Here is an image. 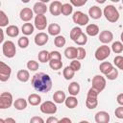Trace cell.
Masks as SVG:
<instances>
[{
    "label": "cell",
    "instance_id": "1",
    "mask_svg": "<svg viewBox=\"0 0 123 123\" xmlns=\"http://www.w3.org/2000/svg\"><path fill=\"white\" fill-rule=\"evenodd\" d=\"M31 83L33 87L38 92L46 93L52 88V79L46 73L40 72L35 74L32 78Z\"/></svg>",
    "mask_w": 123,
    "mask_h": 123
},
{
    "label": "cell",
    "instance_id": "2",
    "mask_svg": "<svg viewBox=\"0 0 123 123\" xmlns=\"http://www.w3.org/2000/svg\"><path fill=\"white\" fill-rule=\"evenodd\" d=\"M99 91L96 90L93 87H90L86 94V106L89 110H94L98 105V95Z\"/></svg>",
    "mask_w": 123,
    "mask_h": 123
},
{
    "label": "cell",
    "instance_id": "3",
    "mask_svg": "<svg viewBox=\"0 0 123 123\" xmlns=\"http://www.w3.org/2000/svg\"><path fill=\"white\" fill-rule=\"evenodd\" d=\"M103 13L105 15V18L111 23H115L119 19V12L117 9L112 5H108L104 8Z\"/></svg>",
    "mask_w": 123,
    "mask_h": 123
},
{
    "label": "cell",
    "instance_id": "4",
    "mask_svg": "<svg viewBox=\"0 0 123 123\" xmlns=\"http://www.w3.org/2000/svg\"><path fill=\"white\" fill-rule=\"evenodd\" d=\"M2 52L7 58H13L16 54V48L12 41L7 40L2 44Z\"/></svg>",
    "mask_w": 123,
    "mask_h": 123
},
{
    "label": "cell",
    "instance_id": "5",
    "mask_svg": "<svg viewBox=\"0 0 123 123\" xmlns=\"http://www.w3.org/2000/svg\"><path fill=\"white\" fill-rule=\"evenodd\" d=\"M110 55H111V48L107 44H103L100 47H98L95 51V54H94L95 59L97 61H100V62L105 61L107 58L110 57Z\"/></svg>",
    "mask_w": 123,
    "mask_h": 123
},
{
    "label": "cell",
    "instance_id": "6",
    "mask_svg": "<svg viewBox=\"0 0 123 123\" xmlns=\"http://www.w3.org/2000/svg\"><path fill=\"white\" fill-rule=\"evenodd\" d=\"M72 19H73L74 23H76L77 25H80V26H85L89 21L88 15H86L85 12H83L81 11L75 12L72 15Z\"/></svg>",
    "mask_w": 123,
    "mask_h": 123
},
{
    "label": "cell",
    "instance_id": "7",
    "mask_svg": "<svg viewBox=\"0 0 123 123\" xmlns=\"http://www.w3.org/2000/svg\"><path fill=\"white\" fill-rule=\"evenodd\" d=\"M40 111L45 114H54L57 112V106L55 102L45 101L40 105Z\"/></svg>",
    "mask_w": 123,
    "mask_h": 123
},
{
    "label": "cell",
    "instance_id": "8",
    "mask_svg": "<svg viewBox=\"0 0 123 123\" xmlns=\"http://www.w3.org/2000/svg\"><path fill=\"white\" fill-rule=\"evenodd\" d=\"M91 87L95 88L99 92L104 90V88L106 87V79H105V77H103L102 75H95L92 78V86Z\"/></svg>",
    "mask_w": 123,
    "mask_h": 123
},
{
    "label": "cell",
    "instance_id": "9",
    "mask_svg": "<svg viewBox=\"0 0 123 123\" xmlns=\"http://www.w3.org/2000/svg\"><path fill=\"white\" fill-rule=\"evenodd\" d=\"M12 105V95L10 92H2L0 94V109H8Z\"/></svg>",
    "mask_w": 123,
    "mask_h": 123
},
{
    "label": "cell",
    "instance_id": "10",
    "mask_svg": "<svg viewBox=\"0 0 123 123\" xmlns=\"http://www.w3.org/2000/svg\"><path fill=\"white\" fill-rule=\"evenodd\" d=\"M12 74V69L11 67L6 64L5 62H0V81L1 82H6L10 79Z\"/></svg>",
    "mask_w": 123,
    "mask_h": 123
},
{
    "label": "cell",
    "instance_id": "11",
    "mask_svg": "<svg viewBox=\"0 0 123 123\" xmlns=\"http://www.w3.org/2000/svg\"><path fill=\"white\" fill-rule=\"evenodd\" d=\"M35 27L39 30V31H42L46 28L47 26V18L44 14H38V15H36L35 17Z\"/></svg>",
    "mask_w": 123,
    "mask_h": 123
},
{
    "label": "cell",
    "instance_id": "12",
    "mask_svg": "<svg viewBox=\"0 0 123 123\" xmlns=\"http://www.w3.org/2000/svg\"><path fill=\"white\" fill-rule=\"evenodd\" d=\"M19 16H20V19L22 21H25L28 23L34 16V11L31 10V8H23L20 11Z\"/></svg>",
    "mask_w": 123,
    "mask_h": 123
},
{
    "label": "cell",
    "instance_id": "13",
    "mask_svg": "<svg viewBox=\"0 0 123 123\" xmlns=\"http://www.w3.org/2000/svg\"><path fill=\"white\" fill-rule=\"evenodd\" d=\"M62 4L60 1H53L49 6V11L52 15L58 16L62 13Z\"/></svg>",
    "mask_w": 123,
    "mask_h": 123
},
{
    "label": "cell",
    "instance_id": "14",
    "mask_svg": "<svg viewBox=\"0 0 123 123\" xmlns=\"http://www.w3.org/2000/svg\"><path fill=\"white\" fill-rule=\"evenodd\" d=\"M48 39H49V37L46 33H43V32H40L38 34L36 35L34 40H35V43L37 45V46H43L45 45L47 42H48Z\"/></svg>",
    "mask_w": 123,
    "mask_h": 123
},
{
    "label": "cell",
    "instance_id": "15",
    "mask_svg": "<svg viewBox=\"0 0 123 123\" xmlns=\"http://www.w3.org/2000/svg\"><path fill=\"white\" fill-rule=\"evenodd\" d=\"M112 39H113V34L109 30L102 31L100 33V35H99V40L104 44L110 43Z\"/></svg>",
    "mask_w": 123,
    "mask_h": 123
},
{
    "label": "cell",
    "instance_id": "16",
    "mask_svg": "<svg viewBox=\"0 0 123 123\" xmlns=\"http://www.w3.org/2000/svg\"><path fill=\"white\" fill-rule=\"evenodd\" d=\"M94 119H95L96 123H109L110 114L105 111H101L96 112V114L94 116Z\"/></svg>",
    "mask_w": 123,
    "mask_h": 123
},
{
    "label": "cell",
    "instance_id": "17",
    "mask_svg": "<svg viewBox=\"0 0 123 123\" xmlns=\"http://www.w3.org/2000/svg\"><path fill=\"white\" fill-rule=\"evenodd\" d=\"M102 10L101 8H99L98 6H91L88 9V15L92 18V19H99L102 16Z\"/></svg>",
    "mask_w": 123,
    "mask_h": 123
},
{
    "label": "cell",
    "instance_id": "18",
    "mask_svg": "<svg viewBox=\"0 0 123 123\" xmlns=\"http://www.w3.org/2000/svg\"><path fill=\"white\" fill-rule=\"evenodd\" d=\"M33 11L34 12L38 15V14H44L46 12H47V6L42 3L41 1H38V2H36L34 7H33Z\"/></svg>",
    "mask_w": 123,
    "mask_h": 123
},
{
    "label": "cell",
    "instance_id": "19",
    "mask_svg": "<svg viewBox=\"0 0 123 123\" xmlns=\"http://www.w3.org/2000/svg\"><path fill=\"white\" fill-rule=\"evenodd\" d=\"M65 99H66V96L62 90H57L53 94V100L56 104H62L65 101Z\"/></svg>",
    "mask_w": 123,
    "mask_h": 123
},
{
    "label": "cell",
    "instance_id": "20",
    "mask_svg": "<svg viewBox=\"0 0 123 123\" xmlns=\"http://www.w3.org/2000/svg\"><path fill=\"white\" fill-rule=\"evenodd\" d=\"M100 30H99V27L96 25V24H88L86 28V35L90 36V37H95L99 34Z\"/></svg>",
    "mask_w": 123,
    "mask_h": 123
},
{
    "label": "cell",
    "instance_id": "21",
    "mask_svg": "<svg viewBox=\"0 0 123 123\" xmlns=\"http://www.w3.org/2000/svg\"><path fill=\"white\" fill-rule=\"evenodd\" d=\"M99 69H100L101 73H103L106 76L107 74H109L113 69V65L111 62H103L102 63H100Z\"/></svg>",
    "mask_w": 123,
    "mask_h": 123
},
{
    "label": "cell",
    "instance_id": "22",
    "mask_svg": "<svg viewBox=\"0 0 123 123\" xmlns=\"http://www.w3.org/2000/svg\"><path fill=\"white\" fill-rule=\"evenodd\" d=\"M16 78L18 81L22 82V83H26L29 81L30 79V74H29V71L28 70H25V69H20L17 74H16Z\"/></svg>",
    "mask_w": 123,
    "mask_h": 123
},
{
    "label": "cell",
    "instance_id": "23",
    "mask_svg": "<svg viewBox=\"0 0 123 123\" xmlns=\"http://www.w3.org/2000/svg\"><path fill=\"white\" fill-rule=\"evenodd\" d=\"M67 89H68V92L71 96H76L80 92V85L77 82H72L69 84Z\"/></svg>",
    "mask_w": 123,
    "mask_h": 123
},
{
    "label": "cell",
    "instance_id": "24",
    "mask_svg": "<svg viewBox=\"0 0 123 123\" xmlns=\"http://www.w3.org/2000/svg\"><path fill=\"white\" fill-rule=\"evenodd\" d=\"M64 56L67 59H70V60L77 59V48L76 47H73V46L67 47L64 50Z\"/></svg>",
    "mask_w": 123,
    "mask_h": 123
},
{
    "label": "cell",
    "instance_id": "25",
    "mask_svg": "<svg viewBox=\"0 0 123 123\" xmlns=\"http://www.w3.org/2000/svg\"><path fill=\"white\" fill-rule=\"evenodd\" d=\"M47 31H48V34L51 35V36H59V34L61 33V26L57 23H52L48 26L47 28Z\"/></svg>",
    "mask_w": 123,
    "mask_h": 123
},
{
    "label": "cell",
    "instance_id": "26",
    "mask_svg": "<svg viewBox=\"0 0 123 123\" xmlns=\"http://www.w3.org/2000/svg\"><path fill=\"white\" fill-rule=\"evenodd\" d=\"M6 34L10 37H15L19 34V29L16 25H10L6 29Z\"/></svg>",
    "mask_w": 123,
    "mask_h": 123
},
{
    "label": "cell",
    "instance_id": "27",
    "mask_svg": "<svg viewBox=\"0 0 123 123\" xmlns=\"http://www.w3.org/2000/svg\"><path fill=\"white\" fill-rule=\"evenodd\" d=\"M27 101L24 98H18L13 102V107L17 110V111H23L27 108Z\"/></svg>",
    "mask_w": 123,
    "mask_h": 123
},
{
    "label": "cell",
    "instance_id": "28",
    "mask_svg": "<svg viewBox=\"0 0 123 123\" xmlns=\"http://www.w3.org/2000/svg\"><path fill=\"white\" fill-rule=\"evenodd\" d=\"M28 103L31 106H37L41 103V97L37 93L30 94L28 97Z\"/></svg>",
    "mask_w": 123,
    "mask_h": 123
},
{
    "label": "cell",
    "instance_id": "29",
    "mask_svg": "<svg viewBox=\"0 0 123 123\" xmlns=\"http://www.w3.org/2000/svg\"><path fill=\"white\" fill-rule=\"evenodd\" d=\"M34 29H35L34 25H33L32 23H29V22H28V23H24V24L22 25V27H21V32H22L25 36H30V35L33 34Z\"/></svg>",
    "mask_w": 123,
    "mask_h": 123
},
{
    "label": "cell",
    "instance_id": "30",
    "mask_svg": "<svg viewBox=\"0 0 123 123\" xmlns=\"http://www.w3.org/2000/svg\"><path fill=\"white\" fill-rule=\"evenodd\" d=\"M64 104H65V106L67 108L74 109V108H76L78 106V100H77V98L75 96H69V97H67L65 99Z\"/></svg>",
    "mask_w": 123,
    "mask_h": 123
},
{
    "label": "cell",
    "instance_id": "31",
    "mask_svg": "<svg viewBox=\"0 0 123 123\" xmlns=\"http://www.w3.org/2000/svg\"><path fill=\"white\" fill-rule=\"evenodd\" d=\"M62 75H63L65 80H71L74 77V75H75V71L68 65V66L64 67V69L62 71Z\"/></svg>",
    "mask_w": 123,
    "mask_h": 123
},
{
    "label": "cell",
    "instance_id": "32",
    "mask_svg": "<svg viewBox=\"0 0 123 123\" xmlns=\"http://www.w3.org/2000/svg\"><path fill=\"white\" fill-rule=\"evenodd\" d=\"M73 12V6L70 4V3H64L62 4V13L65 16L67 15H70Z\"/></svg>",
    "mask_w": 123,
    "mask_h": 123
},
{
    "label": "cell",
    "instance_id": "33",
    "mask_svg": "<svg viewBox=\"0 0 123 123\" xmlns=\"http://www.w3.org/2000/svg\"><path fill=\"white\" fill-rule=\"evenodd\" d=\"M83 33V31H82V29L80 28V27H74V28H72V30L70 31V38L73 40V41H75L79 37H80V35Z\"/></svg>",
    "mask_w": 123,
    "mask_h": 123
},
{
    "label": "cell",
    "instance_id": "34",
    "mask_svg": "<svg viewBox=\"0 0 123 123\" xmlns=\"http://www.w3.org/2000/svg\"><path fill=\"white\" fill-rule=\"evenodd\" d=\"M65 43H66V39L63 36H57L54 38V44L59 48L63 47L65 45Z\"/></svg>",
    "mask_w": 123,
    "mask_h": 123
},
{
    "label": "cell",
    "instance_id": "35",
    "mask_svg": "<svg viewBox=\"0 0 123 123\" xmlns=\"http://www.w3.org/2000/svg\"><path fill=\"white\" fill-rule=\"evenodd\" d=\"M37 58H38V61H39L40 62H49V52L46 51V50H41V51L38 52Z\"/></svg>",
    "mask_w": 123,
    "mask_h": 123
},
{
    "label": "cell",
    "instance_id": "36",
    "mask_svg": "<svg viewBox=\"0 0 123 123\" xmlns=\"http://www.w3.org/2000/svg\"><path fill=\"white\" fill-rule=\"evenodd\" d=\"M111 50L115 54H120L123 51V43L120 41H115L111 44Z\"/></svg>",
    "mask_w": 123,
    "mask_h": 123
},
{
    "label": "cell",
    "instance_id": "37",
    "mask_svg": "<svg viewBox=\"0 0 123 123\" xmlns=\"http://www.w3.org/2000/svg\"><path fill=\"white\" fill-rule=\"evenodd\" d=\"M17 44L20 48L22 49H25L29 46V38L27 37H21L18 38V41H17Z\"/></svg>",
    "mask_w": 123,
    "mask_h": 123
},
{
    "label": "cell",
    "instance_id": "38",
    "mask_svg": "<svg viewBox=\"0 0 123 123\" xmlns=\"http://www.w3.org/2000/svg\"><path fill=\"white\" fill-rule=\"evenodd\" d=\"M74 42H75L76 44L80 45V46L85 45V44L87 42V37H86V35L85 33H82V34L80 35V37H79Z\"/></svg>",
    "mask_w": 123,
    "mask_h": 123
},
{
    "label": "cell",
    "instance_id": "39",
    "mask_svg": "<svg viewBox=\"0 0 123 123\" xmlns=\"http://www.w3.org/2000/svg\"><path fill=\"white\" fill-rule=\"evenodd\" d=\"M8 24H9V18L7 14L3 11H0V26L5 27V26H8Z\"/></svg>",
    "mask_w": 123,
    "mask_h": 123
},
{
    "label": "cell",
    "instance_id": "40",
    "mask_svg": "<svg viewBox=\"0 0 123 123\" xmlns=\"http://www.w3.org/2000/svg\"><path fill=\"white\" fill-rule=\"evenodd\" d=\"M39 67V64L37 62L34 61V60H31L27 62V68L30 70V71H37Z\"/></svg>",
    "mask_w": 123,
    "mask_h": 123
},
{
    "label": "cell",
    "instance_id": "41",
    "mask_svg": "<svg viewBox=\"0 0 123 123\" xmlns=\"http://www.w3.org/2000/svg\"><path fill=\"white\" fill-rule=\"evenodd\" d=\"M49 66L53 70H59L62 67V61H50L49 62Z\"/></svg>",
    "mask_w": 123,
    "mask_h": 123
},
{
    "label": "cell",
    "instance_id": "42",
    "mask_svg": "<svg viewBox=\"0 0 123 123\" xmlns=\"http://www.w3.org/2000/svg\"><path fill=\"white\" fill-rule=\"evenodd\" d=\"M113 62H114V65L118 68V69H121L123 70V56H116L114 59H113Z\"/></svg>",
    "mask_w": 123,
    "mask_h": 123
},
{
    "label": "cell",
    "instance_id": "43",
    "mask_svg": "<svg viewBox=\"0 0 123 123\" xmlns=\"http://www.w3.org/2000/svg\"><path fill=\"white\" fill-rule=\"evenodd\" d=\"M50 61H62V55L59 51H52L49 53V62Z\"/></svg>",
    "mask_w": 123,
    "mask_h": 123
},
{
    "label": "cell",
    "instance_id": "44",
    "mask_svg": "<svg viewBox=\"0 0 123 123\" xmlns=\"http://www.w3.org/2000/svg\"><path fill=\"white\" fill-rule=\"evenodd\" d=\"M86 49L84 47L80 46L77 48V60L78 61L84 60L86 58Z\"/></svg>",
    "mask_w": 123,
    "mask_h": 123
},
{
    "label": "cell",
    "instance_id": "45",
    "mask_svg": "<svg viewBox=\"0 0 123 123\" xmlns=\"http://www.w3.org/2000/svg\"><path fill=\"white\" fill-rule=\"evenodd\" d=\"M117 76H118V70H117L115 67H113V69H112L109 74L106 75V78H107L108 80L112 81V80H115V79L117 78Z\"/></svg>",
    "mask_w": 123,
    "mask_h": 123
},
{
    "label": "cell",
    "instance_id": "46",
    "mask_svg": "<svg viewBox=\"0 0 123 123\" xmlns=\"http://www.w3.org/2000/svg\"><path fill=\"white\" fill-rule=\"evenodd\" d=\"M69 66L76 72V71H79L81 69V62L78 60H72V62H70Z\"/></svg>",
    "mask_w": 123,
    "mask_h": 123
},
{
    "label": "cell",
    "instance_id": "47",
    "mask_svg": "<svg viewBox=\"0 0 123 123\" xmlns=\"http://www.w3.org/2000/svg\"><path fill=\"white\" fill-rule=\"evenodd\" d=\"M114 114L117 118L123 119V106H119L118 108H116L114 111Z\"/></svg>",
    "mask_w": 123,
    "mask_h": 123
},
{
    "label": "cell",
    "instance_id": "48",
    "mask_svg": "<svg viewBox=\"0 0 123 123\" xmlns=\"http://www.w3.org/2000/svg\"><path fill=\"white\" fill-rule=\"evenodd\" d=\"M86 3V0H70V4L75 7H82Z\"/></svg>",
    "mask_w": 123,
    "mask_h": 123
},
{
    "label": "cell",
    "instance_id": "49",
    "mask_svg": "<svg viewBox=\"0 0 123 123\" xmlns=\"http://www.w3.org/2000/svg\"><path fill=\"white\" fill-rule=\"evenodd\" d=\"M30 123H45L43 118L40 116H33L30 119Z\"/></svg>",
    "mask_w": 123,
    "mask_h": 123
},
{
    "label": "cell",
    "instance_id": "50",
    "mask_svg": "<svg viewBox=\"0 0 123 123\" xmlns=\"http://www.w3.org/2000/svg\"><path fill=\"white\" fill-rule=\"evenodd\" d=\"M46 123H59V120L54 116H49L46 119Z\"/></svg>",
    "mask_w": 123,
    "mask_h": 123
},
{
    "label": "cell",
    "instance_id": "51",
    "mask_svg": "<svg viewBox=\"0 0 123 123\" xmlns=\"http://www.w3.org/2000/svg\"><path fill=\"white\" fill-rule=\"evenodd\" d=\"M116 102L120 105V106H123V93H120L117 95L116 97Z\"/></svg>",
    "mask_w": 123,
    "mask_h": 123
},
{
    "label": "cell",
    "instance_id": "52",
    "mask_svg": "<svg viewBox=\"0 0 123 123\" xmlns=\"http://www.w3.org/2000/svg\"><path fill=\"white\" fill-rule=\"evenodd\" d=\"M59 123H72V121L68 117H62L61 120H59Z\"/></svg>",
    "mask_w": 123,
    "mask_h": 123
},
{
    "label": "cell",
    "instance_id": "53",
    "mask_svg": "<svg viewBox=\"0 0 123 123\" xmlns=\"http://www.w3.org/2000/svg\"><path fill=\"white\" fill-rule=\"evenodd\" d=\"M5 123H16V122L12 117H8L5 119Z\"/></svg>",
    "mask_w": 123,
    "mask_h": 123
},
{
    "label": "cell",
    "instance_id": "54",
    "mask_svg": "<svg viewBox=\"0 0 123 123\" xmlns=\"http://www.w3.org/2000/svg\"><path fill=\"white\" fill-rule=\"evenodd\" d=\"M0 34H1V38H0V42H3L4 40V30H0ZM4 43V42H3Z\"/></svg>",
    "mask_w": 123,
    "mask_h": 123
},
{
    "label": "cell",
    "instance_id": "55",
    "mask_svg": "<svg viewBox=\"0 0 123 123\" xmlns=\"http://www.w3.org/2000/svg\"><path fill=\"white\" fill-rule=\"evenodd\" d=\"M120 38H121V41H122V43H123V32H122L121 35H120Z\"/></svg>",
    "mask_w": 123,
    "mask_h": 123
},
{
    "label": "cell",
    "instance_id": "56",
    "mask_svg": "<svg viewBox=\"0 0 123 123\" xmlns=\"http://www.w3.org/2000/svg\"><path fill=\"white\" fill-rule=\"evenodd\" d=\"M79 123H89L88 121H86V120H82V121H80Z\"/></svg>",
    "mask_w": 123,
    "mask_h": 123
},
{
    "label": "cell",
    "instance_id": "57",
    "mask_svg": "<svg viewBox=\"0 0 123 123\" xmlns=\"http://www.w3.org/2000/svg\"><path fill=\"white\" fill-rule=\"evenodd\" d=\"M0 123H5V119H3V118H0Z\"/></svg>",
    "mask_w": 123,
    "mask_h": 123
},
{
    "label": "cell",
    "instance_id": "58",
    "mask_svg": "<svg viewBox=\"0 0 123 123\" xmlns=\"http://www.w3.org/2000/svg\"><path fill=\"white\" fill-rule=\"evenodd\" d=\"M122 4H123V0H122Z\"/></svg>",
    "mask_w": 123,
    "mask_h": 123
},
{
    "label": "cell",
    "instance_id": "59",
    "mask_svg": "<svg viewBox=\"0 0 123 123\" xmlns=\"http://www.w3.org/2000/svg\"><path fill=\"white\" fill-rule=\"evenodd\" d=\"M115 123H118V122H115Z\"/></svg>",
    "mask_w": 123,
    "mask_h": 123
}]
</instances>
